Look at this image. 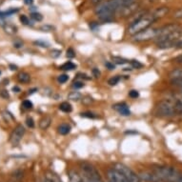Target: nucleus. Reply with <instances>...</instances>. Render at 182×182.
I'll use <instances>...</instances> for the list:
<instances>
[{
	"label": "nucleus",
	"mask_w": 182,
	"mask_h": 182,
	"mask_svg": "<svg viewBox=\"0 0 182 182\" xmlns=\"http://www.w3.org/2000/svg\"><path fill=\"white\" fill-rule=\"evenodd\" d=\"M24 3H25L26 5L30 6V5L32 4V3H34V0H24Z\"/></svg>",
	"instance_id": "48"
},
{
	"label": "nucleus",
	"mask_w": 182,
	"mask_h": 182,
	"mask_svg": "<svg viewBox=\"0 0 182 182\" xmlns=\"http://www.w3.org/2000/svg\"><path fill=\"white\" fill-rule=\"evenodd\" d=\"M19 19H20V21H21L22 24H24V25H29V24H30V20H29V18L27 17V15L22 14V15H20Z\"/></svg>",
	"instance_id": "30"
},
{
	"label": "nucleus",
	"mask_w": 182,
	"mask_h": 182,
	"mask_svg": "<svg viewBox=\"0 0 182 182\" xmlns=\"http://www.w3.org/2000/svg\"><path fill=\"white\" fill-rule=\"evenodd\" d=\"M113 109L116 110L120 115H124V116H129L131 115V111H130L129 107L127 104L125 103H118V104H115V105H113Z\"/></svg>",
	"instance_id": "10"
},
{
	"label": "nucleus",
	"mask_w": 182,
	"mask_h": 182,
	"mask_svg": "<svg viewBox=\"0 0 182 182\" xmlns=\"http://www.w3.org/2000/svg\"><path fill=\"white\" fill-rule=\"evenodd\" d=\"M68 97H69V99L73 100V101H78L79 99L82 98V95H81V93L78 92H71L70 95H68Z\"/></svg>",
	"instance_id": "21"
},
{
	"label": "nucleus",
	"mask_w": 182,
	"mask_h": 182,
	"mask_svg": "<svg viewBox=\"0 0 182 182\" xmlns=\"http://www.w3.org/2000/svg\"><path fill=\"white\" fill-rule=\"evenodd\" d=\"M169 12V8L167 7H160L154 10L152 12H144L142 15H139L133 23L129 26L128 32L129 34L135 35L138 32L150 28L152 24H154L158 19L164 17Z\"/></svg>",
	"instance_id": "1"
},
{
	"label": "nucleus",
	"mask_w": 182,
	"mask_h": 182,
	"mask_svg": "<svg viewBox=\"0 0 182 182\" xmlns=\"http://www.w3.org/2000/svg\"><path fill=\"white\" fill-rule=\"evenodd\" d=\"M177 47H178V48H182V41H180L179 43H177Z\"/></svg>",
	"instance_id": "53"
},
{
	"label": "nucleus",
	"mask_w": 182,
	"mask_h": 182,
	"mask_svg": "<svg viewBox=\"0 0 182 182\" xmlns=\"http://www.w3.org/2000/svg\"><path fill=\"white\" fill-rule=\"evenodd\" d=\"M18 12V9H11L9 10V11H6V12H0V17H5V16H9L12 14H14V12Z\"/></svg>",
	"instance_id": "22"
},
{
	"label": "nucleus",
	"mask_w": 182,
	"mask_h": 182,
	"mask_svg": "<svg viewBox=\"0 0 182 182\" xmlns=\"http://www.w3.org/2000/svg\"><path fill=\"white\" fill-rule=\"evenodd\" d=\"M139 8V4L136 2V0L134 2H132L131 4L125 6L121 11L119 12V14L121 16H130L133 15L134 14H135L137 12V10Z\"/></svg>",
	"instance_id": "7"
},
{
	"label": "nucleus",
	"mask_w": 182,
	"mask_h": 182,
	"mask_svg": "<svg viewBox=\"0 0 182 182\" xmlns=\"http://www.w3.org/2000/svg\"><path fill=\"white\" fill-rule=\"evenodd\" d=\"M109 182H113V181H112V180H109Z\"/></svg>",
	"instance_id": "56"
},
{
	"label": "nucleus",
	"mask_w": 182,
	"mask_h": 182,
	"mask_svg": "<svg viewBox=\"0 0 182 182\" xmlns=\"http://www.w3.org/2000/svg\"><path fill=\"white\" fill-rule=\"evenodd\" d=\"M69 179L70 182H83L81 174H79L74 170H71L69 172Z\"/></svg>",
	"instance_id": "15"
},
{
	"label": "nucleus",
	"mask_w": 182,
	"mask_h": 182,
	"mask_svg": "<svg viewBox=\"0 0 182 182\" xmlns=\"http://www.w3.org/2000/svg\"><path fill=\"white\" fill-rule=\"evenodd\" d=\"M119 81H120V76H116L112 77V78H110L109 81H108V83L111 86H115V85H116V84L119 82Z\"/></svg>",
	"instance_id": "24"
},
{
	"label": "nucleus",
	"mask_w": 182,
	"mask_h": 182,
	"mask_svg": "<svg viewBox=\"0 0 182 182\" xmlns=\"http://www.w3.org/2000/svg\"><path fill=\"white\" fill-rule=\"evenodd\" d=\"M45 178L50 181V182H63L62 179L58 177V174H56V173H54V172H46V175H45Z\"/></svg>",
	"instance_id": "14"
},
{
	"label": "nucleus",
	"mask_w": 182,
	"mask_h": 182,
	"mask_svg": "<svg viewBox=\"0 0 182 182\" xmlns=\"http://www.w3.org/2000/svg\"><path fill=\"white\" fill-rule=\"evenodd\" d=\"M42 182H50V181H48V180L46 179V178H45V179H44L43 181H42Z\"/></svg>",
	"instance_id": "54"
},
{
	"label": "nucleus",
	"mask_w": 182,
	"mask_h": 182,
	"mask_svg": "<svg viewBox=\"0 0 182 182\" xmlns=\"http://www.w3.org/2000/svg\"><path fill=\"white\" fill-rule=\"evenodd\" d=\"M57 130H58V133H59L60 135H66L71 132V126L69 124H66V123H63V124L58 126Z\"/></svg>",
	"instance_id": "16"
},
{
	"label": "nucleus",
	"mask_w": 182,
	"mask_h": 182,
	"mask_svg": "<svg viewBox=\"0 0 182 182\" xmlns=\"http://www.w3.org/2000/svg\"><path fill=\"white\" fill-rule=\"evenodd\" d=\"M92 102H93V98H92V97L87 96V97H85V98H83V103L90 104V103H92Z\"/></svg>",
	"instance_id": "42"
},
{
	"label": "nucleus",
	"mask_w": 182,
	"mask_h": 182,
	"mask_svg": "<svg viewBox=\"0 0 182 182\" xmlns=\"http://www.w3.org/2000/svg\"><path fill=\"white\" fill-rule=\"evenodd\" d=\"M4 30L9 34H14L17 32V28L14 25H5Z\"/></svg>",
	"instance_id": "20"
},
{
	"label": "nucleus",
	"mask_w": 182,
	"mask_h": 182,
	"mask_svg": "<svg viewBox=\"0 0 182 182\" xmlns=\"http://www.w3.org/2000/svg\"><path fill=\"white\" fill-rule=\"evenodd\" d=\"M59 109L64 113H71L73 111V107L69 102H62L59 105Z\"/></svg>",
	"instance_id": "18"
},
{
	"label": "nucleus",
	"mask_w": 182,
	"mask_h": 182,
	"mask_svg": "<svg viewBox=\"0 0 182 182\" xmlns=\"http://www.w3.org/2000/svg\"><path fill=\"white\" fill-rule=\"evenodd\" d=\"M67 57L68 58H73L76 56V52L73 51V49H71V48H69L67 50Z\"/></svg>",
	"instance_id": "32"
},
{
	"label": "nucleus",
	"mask_w": 182,
	"mask_h": 182,
	"mask_svg": "<svg viewBox=\"0 0 182 182\" xmlns=\"http://www.w3.org/2000/svg\"><path fill=\"white\" fill-rule=\"evenodd\" d=\"M22 44L21 42H14V47H15V48H21L22 47Z\"/></svg>",
	"instance_id": "47"
},
{
	"label": "nucleus",
	"mask_w": 182,
	"mask_h": 182,
	"mask_svg": "<svg viewBox=\"0 0 182 182\" xmlns=\"http://www.w3.org/2000/svg\"><path fill=\"white\" fill-rule=\"evenodd\" d=\"M113 63H116V64H126V63H129V61L127 59H124V58H120V57H113Z\"/></svg>",
	"instance_id": "25"
},
{
	"label": "nucleus",
	"mask_w": 182,
	"mask_h": 182,
	"mask_svg": "<svg viewBox=\"0 0 182 182\" xmlns=\"http://www.w3.org/2000/svg\"><path fill=\"white\" fill-rule=\"evenodd\" d=\"M139 177H140L142 182H162L155 171L143 172L139 174Z\"/></svg>",
	"instance_id": "8"
},
{
	"label": "nucleus",
	"mask_w": 182,
	"mask_h": 182,
	"mask_svg": "<svg viewBox=\"0 0 182 182\" xmlns=\"http://www.w3.org/2000/svg\"><path fill=\"white\" fill-rule=\"evenodd\" d=\"M107 174H108L109 180H112L113 182H130L126 177H123L119 172L115 170L113 168L110 169V170L107 172Z\"/></svg>",
	"instance_id": "9"
},
{
	"label": "nucleus",
	"mask_w": 182,
	"mask_h": 182,
	"mask_svg": "<svg viewBox=\"0 0 182 182\" xmlns=\"http://www.w3.org/2000/svg\"><path fill=\"white\" fill-rule=\"evenodd\" d=\"M174 17L177 19H182V9H179L174 14Z\"/></svg>",
	"instance_id": "38"
},
{
	"label": "nucleus",
	"mask_w": 182,
	"mask_h": 182,
	"mask_svg": "<svg viewBox=\"0 0 182 182\" xmlns=\"http://www.w3.org/2000/svg\"><path fill=\"white\" fill-rule=\"evenodd\" d=\"M178 182H182V177H181V178H180V179H179V181H178Z\"/></svg>",
	"instance_id": "55"
},
{
	"label": "nucleus",
	"mask_w": 182,
	"mask_h": 182,
	"mask_svg": "<svg viewBox=\"0 0 182 182\" xmlns=\"http://www.w3.org/2000/svg\"><path fill=\"white\" fill-rule=\"evenodd\" d=\"M25 134V128L22 125H17L12 131L10 136V142L12 143L14 146H16L19 144V142L21 141L22 137Z\"/></svg>",
	"instance_id": "6"
},
{
	"label": "nucleus",
	"mask_w": 182,
	"mask_h": 182,
	"mask_svg": "<svg viewBox=\"0 0 182 182\" xmlns=\"http://www.w3.org/2000/svg\"><path fill=\"white\" fill-rule=\"evenodd\" d=\"M0 96L3 97V98H5V99L9 98V97H10V95H9L8 91H6V90H2L1 92H0Z\"/></svg>",
	"instance_id": "39"
},
{
	"label": "nucleus",
	"mask_w": 182,
	"mask_h": 182,
	"mask_svg": "<svg viewBox=\"0 0 182 182\" xmlns=\"http://www.w3.org/2000/svg\"><path fill=\"white\" fill-rule=\"evenodd\" d=\"M175 61H177V62H178V63H182V54L175 58Z\"/></svg>",
	"instance_id": "49"
},
{
	"label": "nucleus",
	"mask_w": 182,
	"mask_h": 182,
	"mask_svg": "<svg viewBox=\"0 0 182 182\" xmlns=\"http://www.w3.org/2000/svg\"><path fill=\"white\" fill-rule=\"evenodd\" d=\"M34 44H35V45H37V46H39V47H42V48H48L49 46H50V44L47 43V42H45V41H40V40L34 41Z\"/></svg>",
	"instance_id": "31"
},
{
	"label": "nucleus",
	"mask_w": 182,
	"mask_h": 182,
	"mask_svg": "<svg viewBox=\"0 0 182 182\" xmlns=\"http://www.w3.org/2000/svg\"><path fill=\"white\" fill-rule=\"evenodd\" d=\"M57 80L59 83H65L69 80V76H68V74H61V76H58Z\"/></svg>",
	"instance_id": "28"
},
{
	"label": "nucleus",
	"mask_w": 182,
	"mask_h": 182,
	"mask_svg": "<svg viewBox=\"0 0 182 182\" xmlns=\"http://www.w3.org/2000/svg\"><path fill=\"white\" fill-rule=\"evenodd\" d=\"M82 117H88V118H95L96 116L95 115V113H91V112H86V113H80Z\"/></svg>",
	"instance_id": "29"
},
{
	"label": "nucleus",
	"mask_w": 182,
	"mask_h": 182,
	"mask_svg": "<svg viewBox=\"0 0 182 182\" xmlns=\"http://www.w3.org/2000/svg\"><path fill=\"white\" fill-rule=\"evenodd\" d=\"M93 74H95V77H98L99 76V74H100V71L97 70V69H93Z\"/></svg>",
	"instance_id": "46"
},
{
	"label": "nucleus",
	"mask_w": 182,
	"mask_h": 182,
	"mask_svg": "<svg viewBox=\"0 0 182 182\" xmlns=\"http://www.w3.org/2000/svg\"><path fill=\"white\" fill-rule=\"evenodd\" d=\"M180 29V26L177 24H168L159 28H148L138 34L133 35L134 40L136 42H144L149 40H160L162 38L168 36L173 32Z\"/></svg>",
	"instance_id": "2"
},
{
	"label": "nucleus",
	"mask_w": 182,
	"mask_h": 182,
	"mask_svg": "<svg viewBox=\"0 0 182 182\" xmlns=\"http://www.w3.org/2000/svg\"><path fill=\"white\" fill-rule=\"evenodd\" d=\"M131 65H132V68H135V69H139V68H141L143 66V65L141 63H139L137 60L131 61Z\"/></svg>",
	"instance_id": "34"
},
{
	"label": "nucleus",
	"mask_w": 182,
	"mask_h": 182,
	"mask_svg": "<svg viewBox=\"0 0 182 182\" xmlns=\"http://www.w3.org/2000/svg\"><path fill=\"white\" fill-rule=\"evenodd\" d=\"M76 64H73V62H71V61H69V62H66V63H64L62 66H60L59 67V69L60 70H63V71H71V70H73V69H76Z\"/></svg>",
	"instance_id": "19"
},
{
	"label": "nucleus",
	"mask_w": 182,
	"mask_h": 182,
	"mask_svg": "<svg viewBox=\"0 0 182 182\" xmlns=\"http://www.w3.org/2000/svg\"><path fill=\"white\" fill-rule=\"evenodd\" d=\"M129 96L131 97V98H136V97L139 96V93L136 90H132L129 92Z\"/></svg>",
	"instance_id": "33"
},
{
	"label": "nucleus",
	"mask_w": 182,
	"mask_h": 182,
	"mask_svg": "<svg viewBox=\"0 0 182 182\" xmlns=\"http://www.w3.org/2000/svg\"><path fill=\"white\" fill-rule=\"evenodd\" d=\"M180 41H182V30H180V35H179V41H178V43H179Z\"/></svg>",
	"instance_id": "52"
},
{
	"label": "nucleus",
	"mask_w": 182,
	"mask_h": 182,
	"mask_svg": "<svg viewBox=\"0 0 182 182\" xmlns=\"http://www.w3.org/2000/svg\"><path fill=\"white\" fill-rule=\"evenodd\" d=\"M26 124L28 125V127H30V128H34V119H32V117H28L27 119H26Z\"/></svg>",
	"instance_id": "36"
},
{
	"label": "nucleus",
	"mask_w": 182,
	"mask_h": 182,
	"mask_svg": "<svg viewBox=\"0 0 182 182\" xmlns=\"http://www.w3.org/2000/svg\"><path fill=\"white\" fill-rule=\"evenodd\" d=\"M105 1H107V0H91L92 4H93V5H98V4H100V3L105 2Z\"/></svg>",
	"instance_id": "45"
},
{
	"label": "nucleus",
	"mask_w": 182,
	"mask_h": 182,
	"mask_svg": "<svg viewBox=\"0 0 182 182\" xmlns=\"http://www.w3.org/2000/svg\"><path fill=\"white\" fill-rule=\"evenodd\" d=\"M170 78L173 81L182 80V68H178L170 73Z\"/></svg>",
	"instance_id": "12"
},
{
	"label": "nucleus",
	"mask_w": 182,
	"mask_h": 182,
	"mask_svg": "<svg viewBox=\"0 0 182 182\" xmlns=\"http://www.w3.org/2000/svg\"><path fill=\"white\" fill-rule=\"evenodd\" d=\"M17 79H18V81H19L20 83H28V82H30L31 76H30V74H29V73H24V71H22V73H18Z\"/></svg>",
	"instance_id": "17"
},
{
	"label": "nucleus",
	"mask_w": 182,
	"mask_h": 182,
	"mask_svg": "<svg viewBox=\"0 0 182 182\" xmlns=\"http://www.w3.org/2000/svg\"><path fill=\"white\" fill-rule=\"evenodd\" d=\"M12 91H14V92H15V93H18V92H20V88H18V87H14L12 88Z\"/></svg>",
	"instance_id": "51"
},
{
	"label": "nucleus",
	"mask_w": 182,
	"mask_h": 182,
	"mask_svg": "<svg viewBox=\"0 0 182 182\" xmlns=\"http://www.w3.org/2000/svg\"><path fill=\"white\" fill-rule=\"evenodd\" d=\"M154 171L162 182H178L182 174L173 167H157Z\"/></svg>",
	"instance_id": "4"
},
{
	"label": "nucleus",
	"mask_w": 182,
	"mask_h": 182,
	"mask_svg": "<svg viewBox=\"0 0 182 182\" xmlns=\"http://www.w3.org/2000/svg\"><path fill=\"white\" fill-rule=\"evenodd\" d=\"M113 169L119 172L123 177H126L130 182H142L138 174H136L131 168L123 163H115L113 165Z\"/></svg>",
	"instance_id": "5"
},
{
	"label": "nucleus",
	"mask_w": 182,
	"mask_h": 182,
	"mask_svg": "<svg viewBox=\"0 0 182 182\" xmlns=\"http://www.w3.org/2000/svg\"><path fill=\"white\" fill-rule=\"evenodd\" d=\"M60 54H61V52L58 51V50H54V51H52V53H51V56L53 57H54V58L58 57Z\"/></svg>",
	"instance_id": "41"
},
{
	"label": "nucleus",
	"mask_w": 182,
	"mask_h": 182,
	"mask_svg": "<svg viewBox=\"0 0 182 182\" xmlns=\"http://www.w3.org/2000/svg\"><path fill=\"white\" fill-rule=\"evenodd\" d=\"M54 28H52L51 26H43V27H41V30H43V32H51L52 30H53Z\"/></svg>",
	"instance_id": "43"
},
{
	"label": "nucleus",
	"mask_w": 182,
	"mask_h": 182,
	"mask_svg": "<svg viewBox=\"0 0 182 182\" xmlns=\"http://www.w3.org/2000/svg\"><path fill=\"white\" fill-rule=\"evenodd\" d=\"M10 68H11V70H12V71H15V70H17V66H15V65H12V64L10 65Z\"/></svg>",
	"instance_id": "50"
},
{
	"label": "nucleus",
	"mask_w": 182,
	"mask_h": 182,
	"mask_svg": "<svg viewBox=\"0 0 182 182\" xmlns=\"http://www.w3.org/2000/svg\"><path fill=\"white\" fill-rule=\"evenodd\" d=\"M52 123V118L51 116L49 115H45L44 117H42L39 121V128L41 130H47L49 127H50Z\"/></svg>",
	"instance_id": "13"
},
{
	"label": "nucleus",
	"mask_w": 182,
	"mask_h": 182,
	"mask_svg": "<svg viewBox=\"0 0 182 182\" xmlns=\"http://www.w3.org/2000/svg\"><path fill=\"white\" fill-rule=\"evenodd\" d=\"M135 0H107L96 5L95 12L102 20H110L115 16V14H119V12L125 6L131 4Z\"/></svg>",
	"instance_id": "3"
},
{
	"label": "nucleus",
	"mask_w": 182,
	"mask_h": 182,
	"mask_svg": "<svg viewBox=\"0 0 182 182\" xmlns=\"http://www.w3.org/2000/svg\"><path fill=\"white\" fill-rule=\"evenodd\" d=\"M31 17L34 19V20L39 22V21L42 20V19H43V15H42L41 14H39V12H32Z\"/></svg>",
	"instance_id": "23"
},
{
	"label": "nucleus",
	"mask_w": 182,
	"mask_h": 182,
	"mask_svg": "<svg viewBox=\"0 0 182 182\" xmlns=\"http://www.w3.org/2000/svg\"><path fill=\"white\" fill-rule=\"evenodd\" d=\"M81 177H82V180H83V182H98V181L93 180V179H92V178H90V177H86V175H84V174H81Z\"/></svg>",
	"instance_id": "40"
},
{
	"label": "nucleus",
	"mask_w": 182,
	"mask_h": 182,
	"mask_svg": "<svg viewBox=\"0 0 182 182\" xmlns=\"http://www.w3.org/2000/svg\"><path fill=\"white\" fill-rule=\"evenodd\" d=\"M173 84L177 88L178 90L180 91V93H182V80H180V81H173Z\"/></svg>",
	"instance_id": "37"
},
{
	"label": "nucleus",
	"mask_w": 182,
	"mask_h": 182,
	"mask_svg": "<svg viewBox=\"0 0 182 182\" xmlns=\"http://www.w3.org/2000/svg\"><path fill=\"white\" fill-rule=\"evenodd\" d=\"M21 106L23 107L24 109H26V110H31V109H32V107H34L32 101H30V100H24V101L22 102Z\"/></svg>",
	"instance_id": "26"
},
{
	"label": "nucleus",
	"mask_w": 182,
	"mask_h": 182,
	"mask_svg": "<svg viewBox=\"0 0 182 182\" xmlns=\"http://www.w3.org/2000/svg\"><path fill=\"white\" fill-rule=\"evenodd\" d=\"M2 115L3 117H4L7 121H10V120H14V117L12 116V115L11 113H9L8 111H4L2 113Z\"/></svg>",
	"instance_id": "27"
},
{
	"label": "nucleus",
	"mask_w": 182,
	"mask_h": 182,
	"mask_svg": "<svg viewBox=\"0 0 182 182\" xmlns=\"http://www.w3.org/2000/svg\"><path fill=\"white\" fill-rule=\"evenodd\" d=\"M73 87L74 89H80V88L84 87V83L82 81H76V82L73 83Z\"/></svg>",
	"instance_id": "35"
},
{
	"label": "nucleus",
	"mask_w": 182,
	"mask_h": 182,
	"mask_svg": "<svg viewBox=\"0 0 182 182\" xmlns=\"http://www.w3.org/2000/svg\"><path fill=\"white\" fill-rule=\"evenodd\" d=\"M105 66L108 68L109 70H113L115 69V64L113 63H111V62H107L105 63Z\"/></svg>",
	"instance_id": "44"
},
{
	"label": "nucleus",
	"mask_w": 182,
	"mask_h": 182,
	"mask_svg": "<svg viewBox=\"0 0 182 182\" xmlns=\"http://www.w3.org/2000/svg\"><path fill=\"white\" fill-rule=\"evenodd\" d=\"M173 104V110L174 115H182V98H174L172 99Z\"/></svg>",
	"instance_id": "11"
}]
</instances>
